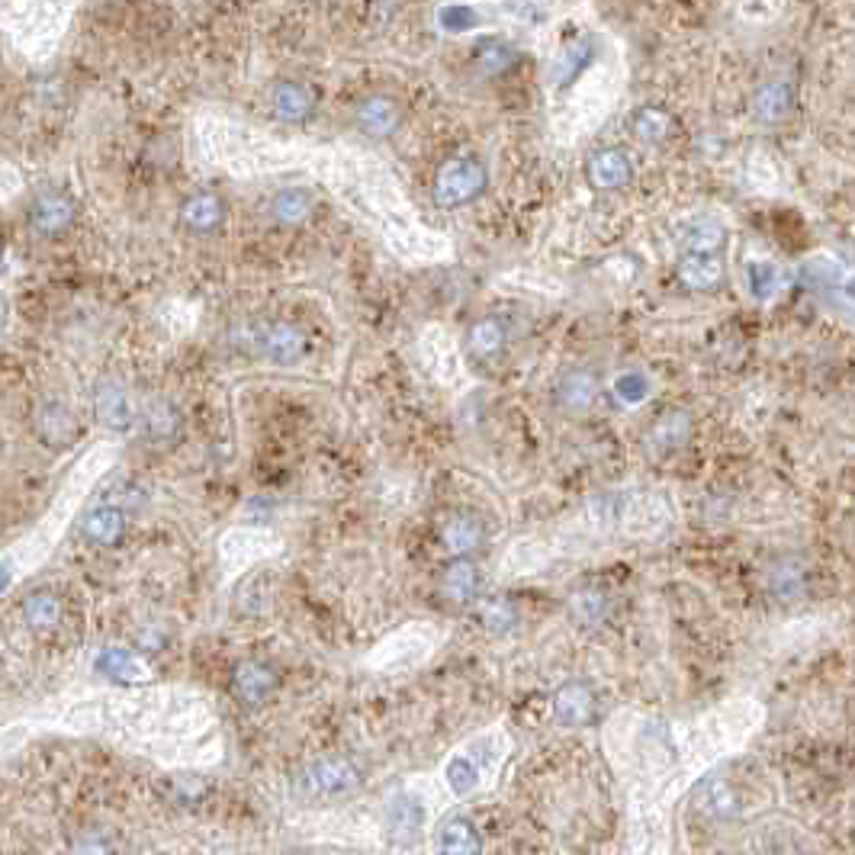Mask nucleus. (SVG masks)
Here are the masks:
<instances>
[{"label": "nucleus", "instance_id": "2f4dec72", "mask_svg": "<svg viewBox=\"0 0 855 855\" xmlns=\"http://www.w3.org/2000/svg\"><path fill=\"white\" fill-rule=\"evenodd\" d=\"M569 608H573V614L582 621V624H599L601 618H604V611H608V599H604V592L599 589H579L573 601H569Z\"/></svg>", "mask_w": 855, "mask_h": 855}, {"label": "nucleus", "instance_id": "7ed1b4c3", "mask_svg": "<svg viewBox=\"0 0 855 855\" xmlns=\"http://www.w3.org/2000/svg\"><path fill=\"white\" fill-rule=\"evenodd\" d=\"M444 641H447L444 624L409 621V624L389 631L380 643H374V649H367V656H364V666L374 673H386V676L412 673V669L425 666L428 659L444 646Z\"/></svg>", "mask_w": 855, "mask_h": 855}, {"label": "nucleus", "instance_id": "20e7f679", "mask_svg": "<svg viewBox=\"0 0 855 855\" xmlns=\"http://www.w3.org/2000/svg\"><path fill=\"white\" fill-rule=\"evenodd\" d=\"M232 344L264 364L293 367L309 351V338L297 322L287 319H248L229 332Z\"/></svg>", "mask_w": 855, "mask_h": 855}, {"label": "nucleus", "instance_id": "bb28decb", "mask_svg": "<svg viewBox=\"0 0 855 855\" xmlns=\"http://www.w3.org/2000/svg\"><path fill=\"white\" fill-rule=\"evenodd\" d=\"M441 537H444V544H447L451 554L467 556L482 544V528H479L473 518H451V521L444 524Z\"/></svg>", "mask_w": 855, "mask_h": 855}, {"label": "nucleus", "instance_id": "f257e3e1", "mask_svg": "<svg viewBox=\"0 0 855 855\" xmlns=\"http://www.w3.org/2000/svg\"><path fill=\"white\" fill-rule=\"evenodd\" d=\"M26 724L103 736L168 769H210L225 756V733L210 695L187 685L100 688L52 698Z\"/></svg>", "mask_w": 855, "mask_h": 855}, {"label": "nucleus", "instance_id": "72a5a7b5", "mask_svg": "<svg viewBox=\"0 0 855 855\" xmlns=\"http://www.w3.org/2000/svg\"><path fill=\"white\" fill-rule=\"evenodd\" d=\"M634 132H637L641 138H646V142H656V138H663V135L669 132V120H666V113L646 107V110H641V113L634 116Z\"/></svg>", "mask_w": 855, "mask_h": 855}, {"label": "nucleus", "instance_id": "f03ea898", "mask_svg": "<svg viewBox=\"0 0 855 855\" xmlns=\"http://www.w3.org/2000/svg\"><path fill=\"white\" fill-rule=\"evenodd\" d=\"M447 798H451V791L444 788V781H441V788H437V785H434L431 778H425V775L409 778L402 788H396V791L386 798L384 804L386 836H389L392 843H399V846L415 843V840L425 833L428 826L441 817ZM451 801H454V798H451Z\"/></svg>", "mask_w": 855, "mask_h": 855}, {"label": "nucleus", "instance_id": "c756f323", "mask_svg": "<svg viewBox=\"0 0 855 855\" xmlns=\"http://www.w3.org/2000/svg\"><path fill=\"white\" fill-rule=\"evenodd\" d=\"M476 618L486 631H512L518 621V611L512 601L506 599H482L476 604Z\"/></svg>", "mask_w": 855, "mask_h": 855}, {"label": "nucleus", "instance_id": "a211bd4d", "mask_svg": "<svg viewBox=\"0 0 855 855\" xmlns=\"http://www.w3.org/2000/svg\"><path fill=\"white\" fill-rule=\"evenodd\" d=\"M766 582L778 601H801L808 596V566L795 556H785L771 566Z\"/></svg>", "mask_w": 855, "mask_h": 855}, {"label": "nucleus", "instance_id": "9d476101", "mask_svg": "<svg viewBox=\"0 0 855 855\" xmlns=\"http://www.w3.org/2000/svg\"><path fill=\"white\" fill-rule=\"evenodd\" d=\"M267 103H270L274 116H280L284 123H306V120H312V113L319 107L315 90L300 81H277L267 90Z\"/></svg>", "mask_w": 855, "mask_h": 855}, {"label": "nucleus", "instance_id": "c9c22d12", "mask_svg": "<svg viewBox=\"0 0 855 855\" xmlns=\"http://www.w3.org/2000/svg\"><path fill=\"white\" fill-rule=\"evenodd\" d=\"M589 58H592V48H589V43H582V45H573V48H566L563 52V62L566 65H559V81H573L586 65H589Z\"/></svg>", "mask_w": 855, "mask_h": 855}, {"label": "nucleus", "instance_id": "4468645a", "mask_svg": "<svg viewBox=\"0 0 855 855\" xmlns=\"http://www.w3.org/2000/svg\"><path fill=\"white\" fill-rule=\"evenodd\" d=\"M180 222L193 235H213L215 229H222V222H225V203L210 190H197L184 200Z\"/></svg>", "mask_w": 855, "mask_h": 855}, {"label": "nucleus", "instance_id": "f704fd0d", "mask_svg": "<svg viewBox=\"0 0 855 855\" xmlns=\"http://www.w3.org/2000/svg\"><path fill=\"white\" fill-rule=\"evenodd\" d=\"M614 392H618V399H621V402H628V406H637V402H643V399L649 396V384H646V377H643V374L631 370V374H621V377L614 380Z\"/></svg>", "mask_w": 855, "mask_h": 855}, {"label": "nucleus", "instance_id": "f3484780", "mask_svg": "<svg viewBox=\"0 0 855 855\" xmlns=\"http://www.w3.org/2000/svg\"><path fill=\"white\" fill-rule=\"evenodd\" d=\"M506 342H509V329L496 315H482L467 329V354H470L473 360L499 357L506 351Z\"/></svg>", "mask_w": 855, "mask_h": 855}, {"label": "nucleus", "instance_id": "c85d7f7f", "mask_svg": "<svg viewBox=\"0 0 855 855\" xmlns=\"http://www.w3.org/2000/svg\"><path fill=\"white\" fill-rule=\"evenodd\" d=\"M23 618L33 631H52L62 621V601L48 592L30 596V601L23 604Z\"/></svg>", "mask_w": 855, "mask_h": 855}, {"label": "nucleus", "instance_id": "423d86ee", "mask_svg": "<svg viewBox=\"0 0 855 855\" xmlns=\"http://www.w3.org/2000/svg\"><path fill=\"white\" fill-rule=\"evenodd\" d=\"M486 187H489V168L476 155H451L434 171L431 197L437 207L457 210V207L479 200L486 193Z\"/></svg>", "mask_w": 855, "mask_h": 855}, {"label": "nucleus", "instance_id": "39448f33", "mask_svg": "<svg viewBox=\"0 0 855 855\" xmlns=\"http://www.w3.org/2000/svg\"><path fill=\"white\" fill-rule=\"evenodd\" d=\"M284 554V537L270 528H232L219 537V569L222 582H235L252 566Z\"/></svg>", "mask_w": 855, "mask_h": 855}, {"label": "nucleus", "instance_id": "5701e85b", "mask_svg": "<svg viewBox=\"0 0 855 855\" xmlns=\"http://www.w3.org/2000/svg\"><path fill=\"white\" fill-rule=\"evenodd\" d=\"M441 592L451 601H473L479 592V573L467 559H454L441 576Z\"/></svg>", "mask_w": 855, "mask_h": 855}, {"label": "nucleus", "instance_id": "4be33fe9", "mask_svg": "<svg viewBox=\"0 0 855 855\" xmlns=\"http://www.w3.org/2000/svg\"><path fill=\"white\" fill-rule=\"evenodd\" d=\"M126 528V518L116 506H100L85 518V537L97 547H107V544H116L120 534Z\"/></svg>", "mask_w": 855, "mask_h": 855}, {"label": "nucleus", "instance_id": "4c0bfd02", "mask_svg": "<svg viewBox=\"0 0 855 855\" xmlns=\"http://www.w3.org/2000/svg\"><path fill=\"white\" fill-rule=\"evenodd\" d=\"M75 855H110V850H107V843H103V840H97V836H87V840H81V843L75 846Z\"/></svg>", "mask_w": 855, "mask_h": 855}, {"label": "nucleus", "instance_id": "473e14b6", "mask_svg": "<svg viewBox=\"0 0 855 855\" xmlns=\"http://www.w3.org/2000/svg\"><path fill=\"white\" fill-rule=\"evenodd\" d=\"M142 419H145L148 434H158V437H168L174 428H177V412H174L168 402H162V399L148 402V409L142 412Z\"/></svg>", "mask_w": 855, "mask_h": 855}, {"label": "nucleus", "instance_id": "6e6552de", "mask_svg": "<svg viewBox=\"0 0 855 855\" xmlns=\"http://www.w3.org/2000/svg\"><path fill=\"white\" fill-rule=\"evenodd\" d=\"M360 785V766L347 756H329L312 763L300 775V791L312 798H329V795H344Z\"/></svg>", "mask_w": 855, "mask_h": 855}, {"label": "nucleus", "instance_id": "e433bc0d", "mask_svg": "<svg viewBox=\"0 0 855 855\" xmlns=\"http://www.w3.org/2000/svg\"><path fill=\"white\" fill-rule=\"evenodd\" d=\"M781 107H785V100H781V90H778V87L763 90V93H759V100H756V110H759L766 120H775V116L781 113Z\"/></svg>", "mask_w": 855, "mask_h": 855}, {"label": "nucleus", "instance_id": "cd10ccee", "mask_svg": "<svg viewBox=\"0 0 855 855\" xmlns=\"http://www.w3.org/2000/svg\"><path fill=\"white\" fill-rule=\"evenodd\" d=\"M698 808L711 817H730L736 813V795L724 778H708L698 788Z\"/></svg>", "mask_w": 855, "mask_h": 855}, {"label": "nucleus", "instance_id": "1a4fd4ad", "mask_svg": "<svg viewBox=\"0 0 855 855\" xmlns=\"http://www.w3.org/2000/svg\"><path fill=\"white\" fill-rule=\"evenodd\" d=\"M402 120H406V110L399 100L392 97H384V93H374V97H364L357 103V113H354V123L364 135L370 138H389L402 129Z\"/></svg>", "mask_w": 855, "mask_h": 855}, {"label": "nucleus", "instance_id": "f8f14e48", "mask_svg": "<svg viewBox=\"0 0 855 855\" xmlns=\"http://www.w3.org/2000/svg\"><path fill=\"white\" fill-rule=\"evenodd\" d=\"M596 714V695L582 682H569L554 691V718L563 728H586Z\"/></svg>", "mask_w": 855, "mask_h": 855}, {"label": "nucleus", "instance_id": "9b49d317", "mask_svg": "<svg viewBox=\"0 0 855 855\" xmlns=\"http://www.w3.org/2000/svg\"><path fill=\"white\" fill-rule=\"evenodd\" d=\"M97 419L110 431H129L138 422V409L120 380H103L97 386Z\"/></svg>", "mask_w": 855, "mask_h": 855}, {"label": "nucleus", "instance_id": "2eb2a0df", "mask_svg": "<svg viewBox=\"0 0 855 855\" xmlns=\"http://www.w3.org/2000/svg\"><path fill=\"white\" fill-rule=\"evenodd\" d=\"M586 177L596 190H618L634 177V168H631V158L621 148H601L589 158Z\"/></svg>", "mask_w": 855, "mask_h": 855}, {"label": "nucleus", "instance_id": "b1692460", "mask_svg": "<svg viewBox=\"0 0 855 855\" xmlns=\"http://www.w3.org/2000/svg\"><path fill=\"white\" fill-rule=\"evenodd\" d=\"M93 669L103 673V676H113V679H126V682L148 679V666H145L138 656L126 653V649H103V653L97 656Z\"/></svg>", "mask_w": 855, "mask_h": 855}, {"label": "nucleus", "instance_id": "6ab92c4d", "mask_svg": "<svg viewBox=\"0 0 855 855\" xmlns=\"http://www.w3.org/2000/svg\"><path fill=\"white\" fill-rule=\"evenodd\" d=\"M437 853L441 855H479L482 853V840L479 830L473 826L467 817H447L437 826Z\"/></svg>", "mask_w": 855, "mask_h": 855}, {"label": "nucleus", "instance_id": "aec40b11", "mask_svg": "<svg viewBox=\"0 0 855 855\" xmlns=\"http://www.w3.org/2000/svg\"><path fill=\"white\" fill-rule=\"evenodd\" d=\"M724 277V264L714 252H688L679 264V280L691 290H711Z\"/></svg>", "mask_w": 855, "mask_h": 855}, {"label": "nucleus", "instance_id": "412c9836", "mask_svg": "<svg viewBox=\"0 0 855 855\" xmlns=\"http://www.w3.org/2000/svg\"><path fill=\"white\" fill-rule=\"evenodd\" d=\"M315 210L312 193H306L302 187H284L280 193H274L270 200V215L280 225H302Z\"/></svg>", "mask_w": 855, "mask_h": 855}, {"label": "nucleus", "instance_id": "393cba45", "mask_svg": "<svg viewBox=\"0 0 855 855\" xmlns=\"http://www.w3.org/2000/svg\"><path fill=\"white\" fill-rule=\"evenodd\" d=\"M75 431H78V422H75V415L68 412V406L48 402V406L40 409V434H43L45 441L65 444V441L75 437Z\"/></svg>", "mask_w": 855, "mask_h": 855}, {"label": "nucleus", "instance_id": "dca6fc26", "mask_svg": "<svg viewBox=\"0 0 855 855\" xmlns=\"http://www.w3.org/2000/svg\"><path fill=\"white\" fill-rule=\"evenodd\" d=\"M521 62V48L509 40H486L473 52V71L479 78H502Z\"/></svg>", "mask_w": 855, "mask_h": 855}, {"label": "nucleus", "instance_id": "ddd939ff", "mask_svg": "<svg viewBox=\"0 0 855 855\" xmlns=\"http://www.w3.org/2000/svg\"><path fill=\"white\" fill-rule=\"evenodd\" d=\"M596 399H599V380H596V374L586 370V367L566 370L559 386H556V402H559V409L569 412V415L589 412V409L596 406Z\"/></svg>", "mask_w": 855, "mask_h": 855}, {"label": "nucleus", "instance_id": "58836bf2", "mask_svg": "<svg viewBox=\"0 0 855 855\" xmlns=\"http://www.w3.org/2000/svg\"><path fill=\"white\" fill-rule=\"evenodd\" d=\"M287 855H302V853H287Z\"/></svg>", "mask_w": 855, "mask_h": 855}, {"label": "nucleus", "instance_id": "0eeeda50", "mask_svg": "<svg viewBox=\"0 0 855 855\" xmlns=\"http://www.w3.org/2000/svg\"><path fill=\"white\" fill-rule=\"evenodd\" d=\"M26 222H30L33 235H40V238H58V235H65V232L75 229V222H78V203H75L71 193H65V190H58V187H43V190L30 200V207H26Z\"/></svg>", "mask_w": 855, "mask_h": 855}, {"label": "nucleus", "instance_id": "a878e982", "mask_svg": "<svg viewBox=\"0 0 855 855\" xmlns=\"http://www.w3.org/2000/svg\"><path fill=\"white\" fill-rule=\"evenodd\" d=\"M274 682H277L274 673H270L267 666H260V663H245V666L235 669V691H238L248 704H257L260 698H267Z\"/></svg>", "mask_w": 855, "mask_h": 855}, {"label": "nucleus", "instance_id": "7c9ffc66", "mask_svg": "<svg viewBox=\"0 0 855 855\" xmlns=\"http://www.w3.org/2000/svg\"><path fill=\"white\" fill-rule=\"evenodd\" d=\"M688 431H691L688 419H685L682 412H676V415H666L659 425L653 428L649 441H653V447H656V451H676L679 444H685Z\"/></svg>", "mask_w": 855, "mask_h": 855}]
</instances>
